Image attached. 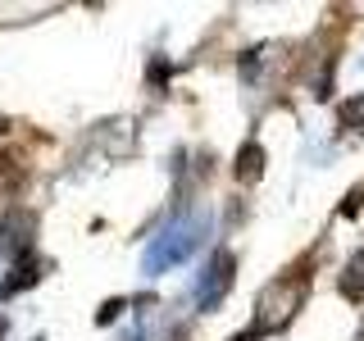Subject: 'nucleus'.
I'll return each instance as SVG.
<instances>
[{
  "mask_svg": "<svg viewBox=\"0 0 364 341\" xmlns=\"http://www.w3.org/2000/svg\"><path fill=\"white\" fill-rule=\"evenodd\" d=\"M259 173H264V151H259V146L250 141L246 151L237 155V178H242V182H255Z\"/></svg>",
  "mask_w": 364,
  "mask_h": 341,
  "instance_id": "obj_3",
  "label": "nucleus"
},
{
  "mask_svg": "<svg viewBox=\"0 0 364 341\" xmlns=\"http://www.w3.org/2000/svg\"><path fill=\"white\" fill-rule=\"evenodd\" d=\"M119 310H123V301H109V305H105V310H100V314H96V323H109V318H114V314H119Z\"/></svg>",
  "mask_w": 364,
  "mask_h": 341,
  "instance_id": "obj_6",
  "label": "nucleus"
},
{
  "mask_svg": "<svg viewBox=\"0 0 364 341\" xmlns=\"http://www.w3.org/2000/svg\"><path fill=\"white\" fill-rule=\"evenodd\" d=\"M341 291H346L350 301H360V296H364V250H355V259H350L346 278H341Z\"/></svg>",
  "mask_w": 364,
  "mask_h": 341,
  "instance_id": "obj_4",
  "label": "nucleus"
},
{
  "mask_svg": "<svg viewBox=\"0 0 364 341\" xmlns=\"http://www.w3.org/2000/svg\"><path fill=\"white\" fill-rule=\"evenodd\" d=\"M200 232H205V219L200 214H182L159 232V242L146 250V273H159L164 264H182L191 250L200 246Z\"/></svg>",
  "mask_w": 364,
  "mask_h": 341,
  "instance_id": "obj_1",
  "label": "nucleus"
},
{
  "mask_svg": "<svg viewBox=\"0 0 364 341\" xmlns=\"http://www.w3.org/2000/svg\"><path fill=\"white\" fill-rule=\"evenodd\" d=\"M232 269H237L232 250H219V255H214V264H210V273L200 278V291H196L200 310H214V305L228 296V287H232Z\"/></svg>",
  "mask_w": 364,
  "mask_h": 341,
  "instance_id": "obj_2",
  "label": "nucleus"
},
{
  "mask_svg": "<svg viewBox=\"0 0 364 341\" xmlns=\"http://www.w3.org/2000/svg\"><path fill=\"white\" fill-rule=\"evenodd\" d=\"M32 282H37V264H18V269H14V278L0 287V296H14L18 287H32Z\"/></svg>",
  "mask_w": 364,
  "mask_h": 341,
  "instance_id": "obj_5",
  "label": "nucleus"
},
{
  "mask_svg": "<svg viewBox=\"0 0 364 341\" xmlns=\"http://www.w3.org/2000/svg\"><path fill=\"white\" fill-rule=\"evenodd\" d=\"M364 119V96L355 100V105H346V123H360Z\"/></svg>",
  "mask_w": 364,
  "mask_h": 341,
  "instance_id": "obj_7",
  "label": "nucleus"
}]
</instances>
